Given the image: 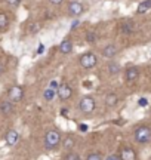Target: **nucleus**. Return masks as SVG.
I'll return each mask as SVG.
<instances>
[{"label": "nucleus", "mask_w": 151, "mask_h": 160, "mask_svg": "<svg viewBox=\"0 0 151 160\" xmlns=\"http://www.w3.org/2000/svg\"><path fill=\"white\" fill-rule=\"evenodd\" d=\"M135 141L138 144H147L151 141V129L148 126H139L135 129Z\"/></svg>", "instance_id": "1"}, {"label": "nucleus", "mask_w": 151, "mask_h": 160, "mask_svg": "<svg viewBox=\"0 0 151 160\" xmlns=\"http://www.w3.org/2000/svg\"><path fill=\"white\" fill-rule=\"evenodd\" d=\"M61 144V133L58 131H49L45 137V147L47 150H55Z\"/></svg>", "instance_id": "2"}, {"label": "nucleus", "mask_w": 151, "mask_h": 160, "mask_svg": "<svg viewBox=\"0 0 151 160\" xmlns=\"http://www.w3.org/2000/svg\"><path fill=\"white\" fill-rule=\"evenodd\" d=\"M79 110L85 114H90L95 110V98L92 97H83L81 101L79 102Z\"/></svg>", "instance_id": "3"}, {"label": "nucleus", "mask_w": 151, "mask_h": 160, "mask_svg": "<svg viewBox=\"0 0 151 160\" xmlns=\"http://www.w3.org/2000/svg\"><path fill=\"white\" fill-rule=\"evenodd\" d=\"M79 62H80V65L83 67V68L86 70H90L93 68L95 65H96V57L93 55V53H90V52H87V53H83L80 58H79Z\"/></svg>", "instance_id": "4"}, {"label": "nucleus", "mask_w": 151, "mask_h": 160, "mask_svg": "<svg viewBox=\"0 0 151 160\" xmlns=\"http://www.w3.org/2000/svg\"><path fill=\"white\" fill-rule=\"evenodd\" d=\"M7 98H9V101H12V102L22 101L24 89L21 86H12V88H9V91H7Z\"/></svg>", "instance_id": "5"}, {"label": "nucleus", "mask_w": 151, "mask_h": 160, "mask_svg": "<svg viewBox=\"0 0 151 160\" xmlns=\"http://www.w3.org/2000/svg\"><path fill=\"white\" fill-rule=\"evenodd\" d=\"M56 93H58V97H59V99H61V101H68V99L73 97V89H71L70 85L62 83V85H59Z\"/></svg>", "instance_id": "6"}, {"label": "nucleus", "mask_w": 151, "mask_h": 160, "mask_svg": "<svg viewBox=\"0 0 151 160\" xmlns=\"http://www.w3.org/2000/svg\"><path fill=\"white\" fill-rule=\"evenodd\" d=\"M18 141H19V133H18L15 129H9V131L6 132V144H7L9 147L17 145Z\"/></svg>", "instance_id": "7"}, {"label": "nucleus", "mask_w": 151, "mask_h": 160, "mask_svg": "<svg viewBox=\"0 0 151 160\" xmlns=\"http://www.w3.org/2000/svg\"><path fill=\"white\" fill-rule=\"evenodd\" d=\"M81 12H83V5L80 2H71L68 5V13L71 17H79L81 15Z\"/></svg>", "instance_id": "8"}, {"label": "nucleus", "mask_w": 151, "mask_h": 160, "mask_svg": "<svg viewBox=\"0 0 151 160\" xmlns=\"http://www.w3.org/2000/svg\"><path fill=\"white\" fill-rule=\"evenodd\" d=\"M138 76H139V68L138 67H129L126 70V73H124V79L126 82H134V80L138 79Z\"/></svg>", "instance_id": "9"}, {"label": "nucleus", "mask_w": 151, "mask_h": 160, "mask_svg": "<svg viewBox=\"0 0 151 160\" xmlns=\"http://www.w3.org/2000/svg\"><path fill=\"white\" fill-rule=\"evenodd\" d=\"M0 113L3 116H9L13 113V102L12 101H3V102L0 104Z\"/></svg>", "instance_id": "10"}, {"label": "nucleus", "mask_w": 151, "mask_h": 160, "mask_svg": "<svg viewBox=\"0 0 151 160\" xmlns=\"http://www.w3.org/2000/svg\"><path fill=\"white\" fill-rule=\"evenodd\" d=\"M120 160H136V153H135L134 148H123L122 153H120Z\"/></svg>", "instance_id": "11"}, {"label": "nucleus", "mask_w": 151, "mask_h": 160, "mask_svg": "<svg viewBox=\"0 0 151 160\" xmlns=\"http://www.w3.org/2000/svg\"><path fill=\"white\" fill-rule=\"evenodd\" d=\"M117 46L116 45H107L102 49V57L104 58H113V57H116V53H117Z\"/></svg>", "instance_id": "12"}, {"label": "nucleus", "mask_w": 151, "mask_h": 160, "mask_svg": "<svg viewBox=\"0 0 151 160\" xmlns=\"http://www.w3.org/2000/svg\"><path fill=\"white\" fill-rule=\"evenodd\" d=\"M73 51V42L70 39H65L61 42V45H59V52L61 53H70Z\"/></svg>", "instance_id": "13"}, {"label": "nucleus", "mask_w": 151, "mask_h": 160, "mask_svg": "<svg viewBox=\"0 0 151 160\" xmlns=\"http://www.w3.org/2000/svg\"><path fill=\"white\" fill-rule=\"evenodd\" d=\"M117 102H119V97H117L116 93H108L107 98H105V104H107V107H116Z\"/></svg>", "instance_id": "14"}, {"label": "nucleus", "mask_w": 151, "mask_h": 160, "mask_svg": "<svg viewBox=\"0 0 151 160\" xmlns=\"http://www.w3.org/2000/svg\"><path fill=\"white\" fill-rule=\"evenodd\" d=\"M148 9H151V0H144L139 6L136 8V13H145Z\"/></svg>", "instance_id": "15"}, {"label": "nucleus", "mask_w": 151, "mask_h": 160, "mask_svg": "<svg viewBox=\"0 0 151 160\" xmlns=\"http://www.w3.org/2000/svg\"><path fill=\"white\" fill-rule=\"evenodd\" d=\"M122 30L124 31V33H132V31L135 30V22L134 21H130V19L124 21V22L122 24Z\"/></svg>", "instance_id": "16"}, {"label": "nucleus", "mask_w": 151, "mask_h": 160, "mask_svg": "<svg viewBox=\"0 0 151 160\" xmlns=\"http://www.w3.org/2000/svg\"><path fill=\"white\" fill-rule=\"evenodd\" d=\"M74 145H76V139L71 137V135L70 137H67L64 141H62V147H64L65 150H71Z\"/></svg>", "instance_id": "17"}, {"label": "nucleus", "mask_w": 151, "mask_h": 160, "mask_svg": "<svg viewBox=\"0 0 151 160\" xmlns=\"http://www.w3.org/2000/svg\"><path fill=\"white\" fill-rule=\"evenodd\" d=\"M55 97H56V91H53L51 88H46L45 92H43V98H45L46 101H52Z\"/></svg>", "instance_id": "18"}, {"label": "nucleus", "mask_w": 151, "mask_h": 160, "mask_svg": "<svg viewBox=\"0 0 151 160\" xmlns=\"http://www.w3.org/2000/svg\"><path fill=\"white\" fill-rule=\"evenodd\" d=\"M9 25V18L6 13L0 12V30H6V27Z\"/></svg>", "instance_id": "19"}, {"label": "nucleus", "mask_w": 151, "mask_h": 160, "mask_svg": "<svg viewBox=\"0 0 151 160\" xmlns=\"http://www.w3.org/2000/svg\"><path fill=\"white\" fill-rule=\"evenodd\" d=\"M108 71H110V74H117L120 71V65L116 62H111L110 67H108Z\"/></svg>", "instance_id": "20"}, {"label": "nucleus", "mask_w": 151, "mask_h": 160, "mask_svg": "<svg viewBox=\"0 0 151 160\" xmlns=\"http://www.w3.org/2000/svg\"><path fill=\"white\" fill-rule=\"evenodd\" d=\"M64 160H80V156L77 153H68V154H65Z\"/></svg>", "instance_id": "21"}, {"label": "nucleus", "mask_w": 151, "mask_h": 160, "mask_svg": "<svg viewBox=\"0 0 151 160\" xmlns=\"http://www.w3.org/2000/svg\"><path fill=\"white\" fill-rule=\"evenodd\" d=\"M86 42L87 43H95V42H96V34H95V33H87Z\"/></svg>", "instance_id": "22"}, {"label": "nucleus", "mask_w": 151, "mask_h": 160, "mask_svg": "<svg viewBox=\"0 0 151 160\" xmlns=\"http://www.w3.org/2000/svg\"><path fill=\"white\" fill-rule=\"evenodd\" d=\"M86 160H102V156L99 154V153H90V154L87 156Z\"/></svg>", "instance_id": "23"}, {"label": "nucleus", "mask_w": 151, "mask_h": 160, "mask_svg": "<svg viewBox=\"0 0 151 160\" xmlns=\"http://www.w3.org/2000/svg\"><path fill=\"white\" fill-rule=\"evenodd\" d=\"M49 88H51V89H53V91H58L59 83H58V82H56V80H52V82L49 83Z\"/></svg>", "instance_id": "24"}, {"label": "nucleus", "mask_w": 151, "mask_h": 160, "mask_svg": "<svg viewBox=\"0 0 151 160\" xmlns=\"http://www.w3.org/2000/svg\"><path fill=\"white\" fill-rule=\"evenodd\" d=\"M6 3L11 6H18L19 3H21V0H6Z\"/></svg>", "instance_id": "25"}, {"label": "nucleus", "mask_w": 151, "mask_h": 160, "mask_svg": "<svg viewBox=\"0 0 151 160\" xmlns=\"http://www.w3.org/2000/svg\"><path fill=\"white\" fill-rule=\"evenodd\" d=\"M105 160H120V156H117V154H111V156H108Z\"/></svg>", "instance_id": "26"}, {"label": "nucleus", "mask_w": 151, "mask_h": 160, "mask_svg": "<svg viewBox=\"0 0 151 160\" xmlns=\"http://www.w3.org/2000/svg\"><path fill=\"white\" fill-rule=\"evenodd\" d=\"M51 3H53V5H59V3H62V0H51Z\"/></svg>", "instance_id": "27"}, {"label": "nucleus", "mask_w": 151, "mask_h": 160, "mask_svg": "<svg viewBox=\"0 0 151 160\" xmlns=\"http://www.w3.org/2000/svg\"><path fill=\"white\" fill-rule=\"evenodd\" d=\"M5 71V67H3V62H0V74Z\"/></svg>", "instance_id": "28"}, {"label": "nucleus", "mask_w": 151, "mask_h": 160, "mask_svg": "<svg viewBox=\"0 0 151 160\" xmlns=\"http://www.w3.org/2000/svg\"><path fill=\"white\" fill-rule=\"evenodd\" d=\"M41 52H43V45L39 46V53H41Z\"/></svg>", "instance_id": "29"}]
</instances>
